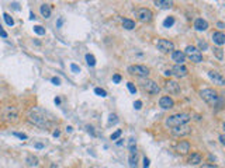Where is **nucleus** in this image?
<instances>
[{
    "mask_svg": "<svg viewBox=\"0 0 225 168\" xmlns=\"http://www.w3.org/2000/svg\"><path fill=\"white\" fill-rule=\"evenodd\" d=\"M62 22H64V18H59V20H58V28L62 25Z\"/></svg>",
    "mask_w": 225,
    "mask_h": 168,
    "instance_id": "47",
    "label": "nucleus"
},
{
    "mask_svg": "<svg viewBox=\"0 0 225 168\" xmlns=\"http://www.w3.org/2000/svg\"><path fill=\"white\" fill-rule=\"evenodd\" d=\"M217 27H218V28H220V30H222V28H224V22H217Z\"/></svg>",
    "mask_w": 225,
    "mask_h": 168,
    "instance_id": "45",
    "label": "nucleus"
},
{
    "mask_svg": "<svg viewBox=\"0 0 225 168\" xmlns=\"http://www.w3.org/2000/svg\"><path fill=\"white\" fill-rule=\"evenodd\" d=\"M201 160H203V158H201V154H200V153H191L187 160V163L190 164V165H198V164L201 163Z\"/></svg>",
    "mask_w": 225,
    "mask_h": 168,
    "instance_id": "19",
    "label": "nucleus"
},
{
    "mask_svg": "<svg viewBox=\"0 0 225 168\" xmlns=\"http://www.w3.org/2000/svg\"><path fill=\"white\" fill-rule=\"evenodd\" d=\"M194 28H196L197 31H205V30L208 28V22H207V20H204V18H197V20L194 21Z\"/></svg>",
    "mask_w": 225,
    "mask_h": 168,
    "instance_id": "18",
    "label": "nucleus"
},
{
    "mask_svg": "<svg viewBox=\"0 0 225 168\" xmlns=\"http://www.w3.org/2000/svg\"><path fill=\"white\" fill-rule=\"evenodd\" d=\"M137 17H138V20H140L141 22H149V21L153 18V14H152V11H150L149 9L142 7V9H140V10L137 11Z\"/></svg>",
    "mask_w": 225,
    "mask_h": 168,
    "instance_id": "8",
    "label": "nucleus"
},
{
    "mask_svg": "<svg viewBox=\"0 0 225 168\" xmlns=\"http://www.w3.org/2000/svg\"><path fill=\"white\" fill-rule=\"evenodd\" d=\"M191 119V115L187 112H182V114H175V115L166 118L165 125L169 127H176V126H182V125H187L188 121Z\"/></svg>",
    "mask_w": 225,
    "mask_h": 168,
    "instance_id": "2",
    "label": "nucleus"
},
{
    "mask_svg": "<svg viewBox=\"0 0 225 168\" xmlns=\"http://www.w3.org/2000/svg\"><path fill=\"white\" fill-rule=\"evenodd\" d=\"M113 81L118 84L120 81H121V76H120V74H114V76H113Z\"/></svg>",
    "mask_w": 225,
    "mask_h": 168,
    "instance_id": "38",
    "label": "nucleus"
},
{
    "mask_svg": "<svg viewBox=\"0 0 225 168\" xmlns=\"http://www.w3.org/2000/svg\"><path fill=\"white\" fill-rule=\"evenodd\" d=\"M94 93H96L99 97H102V98H106V97H107V93H106V90L100 88V87H96V88H94Z\"/></svg>",
    "mask_w": 225,
    "mask_h": 168,
    "instance_id": "29",
    "label": "nucleus"
},
{
    "mask_svg": "<svg viewBox=\"0 0 225 168\" xmlns=\"http://www.w3.org/2000/svg\"><path fill=\"white\" fill-rule=\"evenodd\" d=\"M200 97L211 106H217V102L220 100V95L214 88H203L200 91Z\"/></svg>",
    "mask_w": 225,
    "mask_h": 168,
    "instance_id": "3",
    "label": "nucleus"
},
{
    "mask_svg": "<svg viewBox=\"0 0 225 168\" xmlns=\"http://www.w3.org/2000/svg\"><path fill=\"white\" fill-rule=\"evenodd\" d=\"M118 122V116L115 115V114H111L110 115V119H108V123L110 125H114V123H117Z\"/></svg>",
    "mask_w": 225,
    "mask_h": 168,
    "instance_id": "33",
    "label": "nucleus"
},
{
    "mask_svg": "<svg viewBox=\"0 0 225 168\" xmlns=\"http://www.w3.org/2000/svg\"><path fill=\"white\" fill-rule=\"evenodd\" d=\"M198 51H207L208 49V43L205 41H203V39H198Z\"/></svg>",
    "mask_w": 225,
    "mask_h": 168,
    "instance_id": "27",
    "label": "nucleus"
},
{
    "mask_svg": "<svg viewBox=\"0 0 225 168\" xmlns=\"http://www.w3.org/2000/svg\"><path fill=\"white\" fill-rule=\"evenodd\" d=\"M128 72L129 74H134L141 79H148V76H149V69L144 64H132L128 67Z\"/></svg>",
    "mask_w": 225,
    "mask_h": 168,
    "instance_id": "6",
    "label": "nucleus"
},
{
    "mask_svg": "<svg viewBox=\"0 0 225 168\" xmlns=\"http://www.w3.org/2000/svg\"><path fill=\"white\" fill-rule=\"evenodd\" d=\"M208 77L214 81V84H218V85H224L225 84V80H224V77H222V74H221L220 72H217V70L208 72Z\"/></svg>",
    "mask_w": 225,
    "mask_h": 168,
    "instance_id": "13",
    "label": "nucleus"
},
{
    "mask_svg": "<svg viewBox=\"0 0 225 168\" xmlns=\"http://www.w3.org/2000/svg\"><path fill=\"white\" fill-rule=\"evenodd\" d=\"M28 121L31 122L32 125L38 126V127H42V129H48L49 126H51V122L45 116L44 111L39 109V108L30 109V112H28Z\"/></svg>",
    "mask_w": 225,
    "mask_h": 168,
    "instance_id": "1",
    "label": "nucleus"
},
{
    "mask_svg": "<svg viewBox=\"0 0 225 168\" xmlns=\"http://www.w3.org/2000/svg\"><path fill=\"white\" fill-rule=\"evenodd\" d=\"M127 87H128V90L132 93V94H135V93H137V87L134 85V83H131V81H129V83H127Z\"/></svg>",
    "mask_w": 225,
    "mask_h": 168,
    "instance_id": "34",
    "label": "nucleus"
},
{
    "mask_svg": "<svg viewBox=\"0 0 225 168\" xmlns=\"http://www.w3.org/2000/svg\"><path fill=\"white\" fill-rule=\"evenodd\" d=\"M72 130H73V127H72V126H68V127H66V132H68V133H70Z\"/></svg>",
    "mask_w": 225,
    "mask_h": 168,
    "instance_id": "49",
    "label": "nucleus"
},
{
    "mask_svg": "<svg viewBox=\"0 0 225 168\" xmlns=\"http://www.w3.org/2000/svg\"><path fill=\"white\" fill-rule=\"evenodd\" d=\"M159 106L162 109H172L175 106V101L173 98H170L169 95H165V97H161L159 100Z\"/></svg>",
    "mask_w": 225,
    "mask_h": 168,
    "instance_id": "12",
    "label": "nucleus"
},
{
    "mask_svg": "<svg viewBox=\"0 0 225 168\" xmlns=\"http://www.w3.org/2000/svg\"><path fill=\"white\" fill-rule=\"evenodd\" d=\"M144 168H149V158L144 157Z\"/></svg>",
    "mask_w": 225,
    "mask_h": 168,
    "instance_id": "43",
    "label": "nucleus"
},
{
    "mask_svg": "<svg viewBox=\"0 0 225 168\" xmlns=\"http://www.w3.org/2000/svg\"><path fill=\"white\" fill-rule=\"evenodd\" d=\"M51 81H52L55 85H61V80H59L58 77H52V79H51Z\"/></svg>",
    "mask_w": 225,
    "mask_h": 168,
    "instance_id": "42",
    "label": "nucleus"
},
{
    "mask_svg": "<svg viewBox=\"0 0 225 168\" xmlns=\"http://www.w3.org/2000/svg\"><path fill=\"white\" fill-rule=\"evenodd\" d=\"M213 41H214V43H217L218 46H222L225 43V35L222 31H215L214 34H213Z\"/></svg>",
    "mask_w": 225,
    "mask_h": 168,
    "instance_id": "16",
    "label": "nucleus"
},
{
    "mask_svg": "<svg viewBox=\"0 0 225 168\" xmlns=\"http://www.w3.org/2000/svg\"><path fill=\"white\" fill-rule=\"evenodd\" d=\"M13 135H14V136H17L18 139H21V140H27V135H24V133H18V132H14Z\"/></svg>",
    "mask_w": 225,
    "mask_h": 168,
    "instance_id": "36",
    "label": "nucleus"
},
{
    "mask_svg": "<svg viewBox=\"0 0 225 168\" xmlns=\"http://www.w3.org/2000/svg\"><path fill=\"white\" fill-rule=\"evenodd\" d=\"M156 46H158V49H159L162 53H169V52H173V51H175V43L172 41H169V39H163V38L158 39Z\"/></svg>",
    "mask_w": 225,
    "mask_h": 168,
    "instance_id": "7",
    "label": "nucleus"
},
{
    "mask_svg": "<svg viewBox=\"0 0 225 168\" xmlns=\"http://www.w3.org/2000/svg\"><path fill=\"white\" fill-rule=\"evenodd\" d=\"M128 161H129V167L137 168V163H138V156H137V153H135V154H129Z\"/></svg>",
    "mask_w": 225,
    "mask_h": 168,
    "instance_id": "23",
    "label": "nucleus"
},
{
    "mask_svg": "<svg viewBox=\"0 0 225 168\" xmlns=\"http://www.w3.org/2000/svg\"><path fill=\"white\" fill-rule=\"evenodd\" d=\"M39 11H41V16H42L44 18H49L51 14H52V7H51V4H48V3H44V4L39 6Z\"/></svg>",
    "mask_w": 225,
    "mask_h": 168,
    "instance_id": "17",
    "label": "nucleus"
},
{
    "mask_svg": "<svg viewBox=\"0 0 225 168\" xmlns=\"http://www.w3.org/2000/svg\"><path fill=\"white\" fill-rule=\"evenodd\" d=\"M200 168H220L218 165H214V164H204V165H201Z\"/></svg>",
    "mask_w": 225,
    "mask_h": 168,
    "instance_id": "40",
    "label": "nucleus"
},
{
    "mask_svg": "<svg viewBox=\"0 0 225 168\" xmlns=\"http://www.w3.org/2000/svg\"><path fill=\"white\" fill-rule=\"evenodd\" d=\"M155 6L159 9H170L173 6V1H167V0H156Z\"/></svg>",
    "mask_w": 225,
    "mask_h": 168,
    "instance_id": "20",
    "label": "nucleus"
},
{
    "mask_svg": "<svg viewBox=\"0 0 225 168\" xmlns=\"http://www.w3.org/2000/svg\"><path fill=\"white\" fill-rule=\"evenodd\" d=\"M183 52H184V55H186V58H188L193 63H201L203 62V53L200 52L196 46H193V45L186 46V49H184Z\"/></svg>",
    "mask_w": 225,
    "mask_h": 168,
    "instance_id": "4",
    "label": "nucleus"
},
{
    "mask_svg": "<svg viewBox=\"0 0 225 168\" xmlns=\"http://www.w3.org/2000/svg\"><path fill=\"white\" fill-rule=\"evenodd\" d=\"M141 87L148 93V94L150 95H156L159 94V91H161V87L158 85V84L153 81V80L150 79H142L141 80Z\"/></svg>",
    "mask_w": 225,
    "mask_h": 168,
    "instance_id": "5",
    "label": "nucleus"
},
{
    "mask_svg": "<svg viewBox=\"0 0 225 168\" xmlns=\"http://www.w3.org/2000/svg\"><path fill=\"white\" fill-rule=\"evenodd\" d=\"M170 132H172V135H173V136H177V137L187 136V135H190V133H191V127H190V126H187V125H182V126L172 127Z\"/></svg>",
    "mask_w": 225,
    "mask_h": 168,
    "instance_id": "9",
    "label": "nucleus"
},
{
    "mask_svg": "<svg viewBox=\"0 0 225 168\" xmlns=\"http://www.w3.org/2000/svg\"><path fill=\"white\" fill-rule=\"evenodd\" d=\"M176 151L179 154H187L190 151V143L187 140H180V143L177 144L176 147Z\"/></svg>",
    "mask_w": 225,
    "mask_h": 168,
    "instance_id": "15",
    "label": "nucleus"
},
{
    "mask_svg": "<svg viewBox=\"0 0 225 168\" xmlns=\"http://www.w3.org/2000/svg\"><path fill=\"white\" fill-rule=\"evenodd\" d=\"M35 147H37V148H42V144H41V143H37V144H35Z\"/></svg>",
    "mask_w": 225,
    "mask_h": 168,
    "instance_id": "51",
    "label": "nucleus"
},
{
    "mask_svg": "<svg viewBox=\"0 0 225 168\" xmlns=\"http://www.w3.org/2000/svg\"><path fill=\"white\" fill-rule=\"evenodd\" d=\"M34 32H35L37 35H45V28L41 25H35L34 27Z\"/></svg>",
    "mask_w": 225,
    "mask_h": 168,
    "instance_id": "30",
    "label": "nucleus"
},
{
    "mask_svg": "<svg viewBox=\"0 0 225 168\" xmlns=\"http://www.w3.org/2000/svg\"><path fill=\"white\" fill-rule=\"evenodd\" d=\"M86 62H87V64L91 66V67L96 66V58H94L91 53H87V55H86Z\"/></svg>",
    "mask_w": 225,
    "mask_h": 168,
    "instance_id": "25",
    "label": "nucleus"
},
{
    "mask_svg": "<svg viewBox=\"0 0 225 168\" xmlns=\"http://www.w3.org/2000/svg\"><path fill=\"white\" fill-rule=\"evenodd\" d=\"M59 135H61V132H59L58 129H56V130H55L54 133H52V136H54V137H59Z\"/></svg>",
    "mask_w": 225,
    "mask_h": 168,
    "instance_id": "44",
    "label": "nucleus"
},
{
    "mask_svg": "<svg viewBox=\"0 0 225 168\" xmlns=\"http://www.w3.org/2000/svg\"><path fill=\"white\" fill-rule=\"evenodd\" d=\"M173 24H175V18H173V17H167L166 20L163 21V27H165V28H170Z\"/></svg>",
    "mask_w": 225,
    "mask_h": 168,
    "instance_id": "28",
    "label": "nucleus"
},
{
    "mask_svg": "<svg viewBox=\"0 0 225 168\" xmlns=\"http://www.w3.org/2000/svg\"><path fill=\"white\" fill-rule=\"evenodd\" d=\"M123 27L125 28V30L131 31V30H134L135 28V21L131 20V18H124L123 20Z\"/></svg>",
    "mask_w": 225,
    "mask_h": 168,
    "instance_id": "21",
    "label": "nucleus"
},
{
    "mask_svg": "<svg viewBox=\"0 0 225 168\" xmlns=\"http://www.w3.org/2000/svg\"><path fill=\"white\" fill-rule=\"evenodd\" d=\"M70 69H72V72H73V73H79V72H80V67H79V66H76L75 63H72V64H70Z\"/></svg>",
    "mask_w": 225,
    "mask_h": 168,
    "instance_id": "37",
    "label": "nucleus"
},
{
    "mask_svg": "<svg viewBox=\"0 0 225 168\" xmlns=\"http://www.w3.org/2000/svg\"><path fill=\"white\" fill-rule=\"evenodd\" d=\"M27 161L30 165H38V158L35 156H28L27 157Z\"/></svg>",
    "mask_w": 225,
    "mask_h": 168,
    "instance_id": "31",
    "label": "nucleus"
},
{
    "mask_svg": "<svg viewBox=\"0 0 225 168\" xmlns=\"http://www.w3.org/2000/svg\"><path fill=\"white\" fill-rule=\"evenodd\" d=\"M220 142H221V144H224V143H225V140H224V135H221V136H220Z\"/></svg>",
    "mask_w": 225,
    "mask_h": 168,
    "instance_id": "48",
    "label": "nucleus"
},
{
    "mask_svg": "<svg viewBox=\"0 0 225 168\" xmlns=\"http://www.w3.org/2000/svg\"><path fill=\"white\" fill-rule=\"evenodd\" d=\"M165 90L169 94H179L180 93V84L175 80H167L165 83Z\"/></svg>",
    "mask_w": 225,
    "mask_h": 168,
    "instance_id": "11",
    "label": "nucleus"
},
{
    "mask_svg": "<svg viewBox=\"0 0 225 168\" xmlns=\"http://www.w3.org/2000/svg\"><path fill=\"white\" fill-rule=\"evenodd\" d=\"M3 18H4V21H6V24L9 27H13L14 25V20H13V17L10 16V14H7V13H4L3 14Z\"/></svg>",
    "mask_w": 225,
    "mask_h": 168,
    "instance_id": "26",
    "label": "nucleus"
},
{
    "mask_svg": "<svg viewBox=\"0 0 225 168\" xmlns=\"http://www.w3.org/2000/svg\"><path fill=\"white\" fill-rule=\"evenodd\" d=\"M134 108H135V109H141V108H142V101H135V102H134Z\"/></svg>",
    "mask_w": 225,
    "mask_h": 168,
    "instance_id": "39",
    "label": "nucleus"
},
{
    "mask_svg": "<svg viewBox=\"0 0 225 168\" xmlns=\"http://www.w3.org/2000/svg\"><path fill=\"white\" fill-rule=\"evenodd\" d=\"M214 53L217 55V58L220 59V60H222V49H221V48H217V49H214Z\"/></svg>",
    "mask_w": 225,
    "mask_h": 168,
    "instance_id": "35",
    "label": "nucleus"
},
{
    "mask_svg": "<svg viewBox=\"0 0 225 168\" xmlns=\"http://www.w3.org/2000/svg\"><path fill=\"white\" fill-rule=\"evenodd\" d=\"M55 104L59 105V104H61V100H59V98H55Z\"/></svg>",
    "mask_w": 225,
    "mask_h": 168,
    "instance_id": "52",
    "label": "nucleus"
},
{
    "mask_svg": "<svg viewBox=\"0 0 225 168\" xmlns=\"http://www.w3.org/2000/svg\"><path fill=\"white\" fill-rule=\"evenodd\" d=\"M30 18H31V20H35V14H34V13H30Z\"/></svg>",
    "mask_w": 225,
    "mask_h": 168,
    "instance_id": "50",
    "label": "nucleus"
},
{
    "mask_svg": "<svg viewBox=\"0 0 225 168\" xmlns=\"http://www.w3.org/2000/svg\"><path fill=\"white\" fill-rule=\"evenodd\" d=\"M165 76H169V77L172 76V70H170V69H169V70H165Z\"/></svg>",
    "mask_w": 225,
    "mask_h": 168,
    "instance_id": "46",
    "label": "nucleus"
},
{
    "mask_svg": "<svg viewBox=\"0 0 225 168\" xmlns=\"http://www.w3.org/2000/svg\"><path fill=\"white\" fill-rule=\"evenodd\" d=\"M128 150H129V154H135L137 153V142H135L134 137H131L128 140Z\"/></svg>",
    "mask_w": 225,
    "mask_h": 168,
    "instance_id": "22",
    "label": "nucleus"
},
{
    "mask_svg": "<svg viewBox=\"0 0 225 168\" xmlns=\"http://www.w3.org/2000/svg\"><path fill=\"white\" fill-rule=\"evenodd\" d=\"M172 59H173V62H176V64H184L186 55H184L183 51H173L172 52Z\"/></svg>",
    "mask_w": 225,
    "mask_h": 168,
    "instance_id": "14",
    "label": "nucleus"
},
{
    "mask_svg": "<svg viewBox=\"0 0 225 168\" xmlns=\"http://www.w3.org/2000/svg\"><path fill=\"white\" fill-rule=\"evenodd\" d=\"M121 133H123V132H121V129H117V130H115L111 135V136H110V139H111V140H117L118 137L121 136Z\"/></svg>",
    "mask_w": 225,
    "mask_h": 168,
    "instance_id": "32",
    "label": "nucleus"
},
{
    "mask_svg": "<svg viewBox=\"0 0 225 168\" xmlns=\"http://www.w3.org/2000/svg\"><path fill=\"white\" fill-rule=\"evenodd\" d=\"M6 118H7L9 121H11V118H13V121H16V118H17V111H16V108H9Z\"/></svg>",
    "mask_w": 225,
    "mask_h": 168,
    "instance_id": "24",
    "label": "nucleus"
},
{
    "mask_svg": "<svg viewBox=\"0 0 225 168\" xmlns=\"http://www.w3.org/2000/svg\"><path fill=\"white\" fill-rule=\"evenodd\" d=\"M0 37H3V38H7V37H9V35H7V32L3 30V27H1V25H0Z\"/></svg>",
    "mask_w": 225,
    "mask_h": 168,
    "instance_id": "41",
    "label": "nucleus"
},
{
    "mask_svg": "<svg viewBox=\"0 0 225 168\" xmlns=\"http://www.w3.org/2000/svg\"><path fill=\"white\" fill-rule=\"evenodd\" d=\"M170 70H172V76H176L179 79L186 77L188 73L187 67H186L184 64H176V66H173V69H170Z\"/></svg>",
    "mask_w": 225,
    "mask_h": 168,
    "instance_id": "10",
    "label": "nucleus"
}]
</instances>
